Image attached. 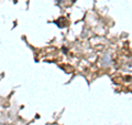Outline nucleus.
Listing matches in <instances>:
<instances>
[{"label": "nucleus", "instance_id": "nucleus-1", "mask_svg": "<svg viewBox=\"0 0 132 125\" xmlns=\"http://www.w3.org/2000/svg\"><path fill=\"white\" fill-rule=\"evenodd\" d=\"M0 125H6V124H3V123H0Z\"/></svg>", "mask_w": 132, "mask_h": 125}]
</instances>
